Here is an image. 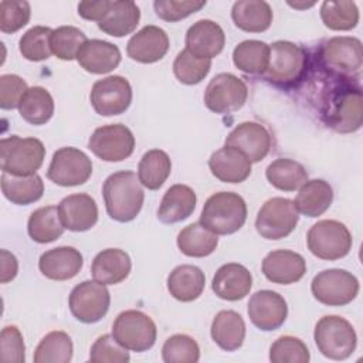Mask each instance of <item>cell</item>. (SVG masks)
<instances>
[{
	"label": "cell",
	"instance_id": "10",
	"mask_svg": "<svg viewBox=\"0 0 363 363\" xmlns=\"http://www.w3.org/2000/svg\"><path fill=\"white\" fill-rule=\"evenodd\" d=\"M311 291L315 299L323 305L343 306L357 296L359 281L346 269H325L313 277Z\"/></svg>",
	"mask_w": 363,
	"mask_h": 363
},
{
	"label": "cell",
	"instance_id": "50",
	"mask_svg": "<svg viewBox=\"0 0 363 363\" xmlns=\"http://www.w3.org/2000/svg\"><path fill=\"white\" fill-rule=\"evenodd\" d=\"M206 6V0H156L153 3L156 16L164 21H179Z\"/></svg>",
	"mask_w": 363,
	"mask_h": 363
},
{
	"label": "cell",
	"instance_id": "22",
	"mask_svg": "<svg viewBox=\"0 0 363 363\" xmlns=\"http://www.w3.org/2000/svg\"><path fill=\"white\" fill-rule=\"evenodd\" d=\"M58 213L64 228L69 231H88L98 221V206L85 193H75L64 197L58 206Z\"/></svg>",
	"mask_w": 363,
	"mask_h": 363
},
{
	"label": "cell",
	"instance_id": "29",
	"mask_svg": "<svg viewBox=\"0 0 363 363\" xmlns=\"http://www.w3.org/2000/svg\"><path fill=\"white\" fill-rule=\"evenodd\" d=\"M333 201V190L330 184L322 179L306 180L296 194L294 204L298 213L306 217L322 216Z\"/></svg>",
	"mask_w": 363,
	"mask_h": 363
},
{
	"label": "cell",
	"instance_id": "1",
	"mask_svg": "<svg viewBox=\"0 0 363 363\" xmlns=\"http://www.w3.org/2000/svg\"><path fill=\"white\" fill-rule=\"evenodd\" d=\"M108 216L119 223H128L140 213L145 193L136 173L121 170L106 177L102 187Z\"/></svg>",
	"mask_w": 363,
	"mask_h": 363
},
{
	"label": "cell",
	"instance_id": "23",
	"mask_svg": "<svg viewBox=\"0 0 363 363\" xmlns=\"http://www.w3.org/2000/svg\"><path fill=\"white\" fill-rule=\"evenodd\" d=\"M252 286L251 272L241 264L228 262L221 265L213 277L211 289L224 301H240L245 298Z\"/></svg>",
	"mask_w": 363,
	"mask_h": 363
},
{
	"label": "cell",
	"instance_id": "4",
	"mask_svg": "<svg viewBox=\"0 0 363 363\" xmlns=\"http://www.w3.org/2000/svg\"><path fill=\"white\" fill-rule=\"evenodd\" d=\"M322 68L337 79H352L359 75L363 64L362 41L356 37H332L319 50Z\"/></svg>",
	"mask_w": 363,
	"mask_h": 363
},
{
	"label": "cell",
	"instance_id": "40",
	"mask_svg": "<svg viewBox=\"0 0 363 363\" xmlns=\"http://www.w3.org/2000/svg\"><path fill=\"white\" fill-rule=\"evenodd\" d=\"M269 45L259 40H245L233 51L234 65L247 74H262L267 71Z\"/></svg>",
	"mask_w": 363,
	"mask_h": 363
},
{
	"label": "cell",
	"instance_id": "27",
	"mask_svg": "<svg viewBox=\"0 0 363 363\" xmlns=\"http://www.w3.org/2000/svg\"><path fill=\"white\" fill-rule=\"evenodd\" d=\"M130 268L132 262L128 252L121 248H106L95 255L91 272L95 281L104 285H115L128 278Z\"/></svg>",
	"mask_w": 363,
	"mask_h": 363
},
{
	"label": "cell",
	"instance_id": "33",
	"mask_svg": "<svg viewBox=\"0 0 363 363\" xmlns=\"http://www.w3.org/2000/svg\"><path fill=\"white\" fill-rule=\"evenodd\" d=\"M213 340L227 352L240 349L245 339V323L235 311H220L211 322Z\"/></svg>",
	"mask_w": 363,
	"mask_h": 363
},
{
	"label": "cell",
	"instance_id": "32",
	"mask_svg": "<svg viewBox=\"0 0 363 363\" xmlns=\"http://www.w3.org/2000/svg\"><path fill=\"white\" fill-rule=\"evenodd\" d=\"M231 18L242 31L262 33L272 23V9L262 0H240L233 4Z\"/></svg>",
	"mask_w": 363,
	"mask_h": 363
},
{
	"label": "cell",
	"instance_id": "37",
	"mask_svg": "<svg viewBox=\"0 0 363 363\" xmlns=\"http://www.w3.org/2000/svg\"><path fill=\"white\" fill-rule=\"evenodd\" d=\"M172 172V160L164 150H147L138 166V179L149 190H157L163 186Z\"/></svg>",
	"mask_w": 363,
	"mask_h": 363
},
{
	"label": "cell",
	"instance_id": "12",
	"mask_svg": "<svg viewBox=\"0 0 363 363\" xmlns=\"http://www.w3.org/2000/svg\"><path fill=\"white\" fill-rule=\"evenodd\" d=\"M68 305L75 319L82 323H95L108 313L111 295L106 285L95 279L84 281L71 291Z\"/></svg>",
	"mask_w": 363,
	"mask_h": 363
},
{
	"label": "cell",
	"instance_id": "44",
	"mask_svg": "<svg viewBox=\"0 0 363 363\" xmlns=\"http://www.w3.org/2000/svg\"><path fill=\"white\" fill-rule=\"evenodd\" d=\"M85 41V34L74 26H61L52 30L50 38L52 54L64 61L77 58V54Z\"/></svg>",
	"mask_w": 363,
	"mask_h": 363
},
{
	"label": "cell",
	"instance_id": "54",
	"mask_svg": "<svg viewBox=\"0 0 363 363\" xmlns=\"http://www.w3.org/2000/svg\"><path fill=\"white\" fill-rule=\"evenodd\" d=\"M0 255H1V278H0V282L7 284L9 281L16 278L17 271H18V262H17V258L14 257V254H11L7 250H1Z\"/></svg>",
	"mask_w": 363,
	"mask_h": 363
},
{
	"label": "cell",
	"instance_id": "14",
	"mask_svg": "<svg viewBox=\"0 0 363 363\" xmlns=\"http://www.w3.org/2000/svg\"><path fill=\"white\" fill-rule=\"evenodd\" d=\"M88 147L101 160L122 162L133 153L135 136L122 123L104 125L96 128L89 136Z\"/></svg>",
	"mask_w": 363,
	"mask_h": 363
},
{
	"label": "cell",
	"instance_id": "26",
	"mask_svg": "<svg viewBox=\"0 0 363 363\" xmlns=\"http://www.w3.org/2000/svg\"><path fill=\"white\" fill-rule=\"evenodd\" d=\"M118 45L104 40H86L77 54L78 64L91 74H106L121 62Z\"/></svg>",
	"mask_w": 363,
	"mask_h": 363
},
{
	"label": "cell",
	"instance_id": "3",
	"mask_svg": "<svg viewBox=\"0 0 363 363\" xmlns=\"http://www.w3.org/2000/svg\"><path fill=\"white\" fill-rule=\"evenodd\" d=\"M308 54L305 48L291 41H275L269 47L265 79L278 88H292L306 74Z\"/></svg>",
	"mask_w": 363,
	"mask_h": 363
},
{
	"label": "cell",
	"instance_id": "35",
	"mask_svg": "<svg viewBox=\"0 0 363 363\" xmlns=\"http://www.w3.org/2000/svg\"><path fill=\"white\" fill-rule=\"evenodd\" d=\"M217 245V234L206 228L200 221L189 224L177 235V247L187 257H207L216 251Z\"/></svg>",
	"mask_w": 363,
	"mask_h": 363
},
{
	"label": "cell",
	"instance_id": "7",
	"mask_svg": "<svg viewBox=\"0 0 363 363\" xmlns=\"http://www.w3.org/2000/svg\"><path fill=\"white\" fill-rule=\"evenodd\" d=\"M306 242L309 251L326 261H335L346 257L352 250V234L347 227L336 220H320L313 224L308 234Z\"/></svg>",
	"mask_w": 363,
	"mask_h": 363
},
{
	"label": "cell",
	"instance_id": "31",
	"mask_svg": "<svg viewBox=\"0 0 363 363\" xmlns=\"http://www.w3.org/2000/svg\"><path fill=\"white\" fill-rule=\"evenodd\" d=\"M206 285L204 272L196 265H179L167 277V289L170 295L180 302L197 299Z\"/></svg>",
	"mask_w": 363,
	"mask_h": 363
},
{
	"label": "cell",
	"instance_id": "42",
	"mask_svg": "<svg viewBox=\"0 0 363 363\" xmlns=\"http://www.w3.org/2000/svg\"><path fill=\"white\" fill-rule=\"evenodd\" d=\"M320 18L330 30L347 31L357 26L359 10L354 1H323Z\"/></svg>",
	"mask_w": 363,
	"mask_h": 363
},
{
	"label": "cell",
	"instance_id": "53",
	"mask_svg": "<svg viewBox=\"0 0 363 363\" xmlns=\"http://www.w3.org/2000/svg\"><path fill=\"white\" fill-rule=\"evenodd\" d=\"M111 0H99V1H81L78 4V14L91 21H101L106 13L109 11Z\"/></svg>",
	"mask_w": 363,
	"mask_h": 363
},
{
	"label": "cell",
	"instance_id": "46",
	"mask_svg": "<svg viewBox=\"0 0 363 363\" xmlns=\"http://www.w3.org/2000/svg\"><path fill=\"white\" fill-rule=\"evenodd\" d=\"M162 359L166 363H196L200 359V347L191 336L177 333L164 342Z\"/></svg>",
	"mask_w": 363,
	"mask_h": 363
},
{
	"label": "cell",
	"instance_id": "20",
	"mask_svg": "<svg viewBox=\"0 0 363 363\" xmlns=\"http://www.w3.org/2000/svg\"><path fill=\"white\" fill-rule=\"evenodd\" d=\"M169 50V37L157 26H145L130 37L126 52L130 60L142 64H152L162 60Z\"/></svg>",
	"mask_w": 363,
	"mask_h": 363
},
{
	"label": "cell",
	"instance_id": "52",
	"mask_svg": "<svg viewBox=\"0 0 363 363\" xmlns=\"http://www.w3.org/2000/svg\"><path fill=\"white\" fill-rule=\"evenodd\" d=\"M26 81L14 74H4L0 77V106L1 109L18 108L23 95L27 91Z\"/></svg>",
	"mask_w": 363,
	"mask_h": 363
},
{
	"label": "cell",
	"instance_id": "41",
	"mask_svg": "<svg viewBox=\"0 0 363 363\" xmlns=\"http://www.w3.org/2000/svg\"><path fill=\"white\" fill-rule=\"evenodd\" d=\"M72 340L68 333L54 330L47 333L34 352L35 363H68L72 359Z\"/></svg>",
	"mask_w": 363,
	"mask_h": 363
},
{
	"label": "cell",
	"instance_id": "15",
	"mask_svg": "<svg viewBox=\"0 0 363 363\" xmlns=\"http://www.w3.org/2000/svg\"><path fill=\"white\" fill-rule=\"evenodd\" d=\"M91 174V159L82 150L71 146L55 150L47 170V177L52 183L64 187L84 184Z\"/></svg>",
	"mask_w": 363,
	"mask_h": 363
},
{
	"label": "cell",
	"instance_id": "17",
	"mask_svg": "<svg viewBox=\"0 0 363 363\" xmlns=\"http://www.w3.org/2000/svg\"><path fill=\"white\" fill-rule=\"evenodd\" d=\"M247 312L250 320L259 330L271 332L284 325L288 316V305L282 295L275 291L262 289L251 295Z\"/></svg>",
	"mask_w": 363,
	"mask_h": 363
},
{
	"label": "cell",
	"instance_id": "55",
	"mask_svg": "<svg viewBox=\"0 0 363 363\" xmlns=\"http://www.w3.org/2000/svg\"><path fill=\"white\" fill-rule=\"evenodd\" d=\"M288 4L295 9H308V7H312L315 3H289L288 1Z\"/></svg>",
	"mask_w": 363,
	"mask_h": 363
},
{
	"label": "cell",
	"instance_id": "38",
	"mask_svg": "<svg viewBox=\"0 0 363 363\" xmlns=\"http://www.w3.org/2000/svg\"><path fill=\"white\" fill-rule=\"evenodd\" d=\"M268 182L278 190L295 191L308 180L306 169L296 160L279 157L271 162L265 170Z\"/></svg>",
	"mask_w": 363,
	"mask_h": 363
},
{
	"label": "cell",
	"instance_id": "24",
	"mask_svg": "<svg viewBox=\"0 0 363 363\" xmlns=\"http://www.w3.org/2000/svg\"><path fill=\"white\" fill-rule=\"evenodd\" d=\"M82 254L74 247H57L41 254L38 268L44 277L52 281L74 278L82 268Z\"/></svg>",
	"mask_w": 363,
	"mask_h": 363
},
{
	"label": "cell",
	"instance_id": "36",
	"mask_svg": "<svg viewBox=\"0 0 363 363\" xmlns=\"http://www.w3.org/2000/svg\"><path fill=\"white\" fill-rule=\"evenodd\" d=\"M28 235L33 241L47 244L58 240L64 233L58 207L45 206L34 210L27 223Z\"/></svg>",
	"mask_w": 363,
	"mask_h": 363
},
{
	"label": "cell",
	"instance_id": "13",
	"mask_svg": "<svg viewBox=\"0 0 363 363\" xmlns=\"http://www.w3.org/2000/svg\"><path fill=\"white\" fill-rule=\"evenodd\" d=\"M248 98L247 84L234 74H217L204 91L206 106L216 113H233L244 106Z\"/></svg>",
	"mask_w": 363,
	"mask_h": 363
},
{
	"label": "cell",
	"instance_id": "34",
	"mask_svg": "<svg viewBox=\"0 0 363 363\" xmlns=\"http://www.w3.org/2000/svg\"><path fill=\"white\" fill-rule=\"evenodd\" d=\"M1 191L9 201L18 206H28L43 197L44 183L38 174L13 176L3 173Z\"/></svg>",
	"mask_w": 363,
	"mask_h": 363
},
{
	"label": "cell",
	"instance_id": "39",
	"mask_svg": "<svg viewBox=\"0 0 363 363\" xmlns=\"http://www.w3.org/2000/svg\"><path fill=\"white\" fill-rule=\"evenodd\" d=\"M21 118L31 125L47 123L54 113V99L43 86H31L23 95L18 104Z\"/></svg>",
	"mask_w": 363,
	"mask_h": 363
},
{
	"label": "cell",
	"instance_id": "25",
	"mask_svg": "<svg viewBox=\"0 0 363 363\" xmlns=\"http://www.w3.org/2000/svg\"><path fill=\"white\" fill-rule=\"evenodd\" d=\"M208 167L213 176L224 183H241L251 174L250 159L233 146L216 150L208 159Z\"/></svg>",
	"mask_w": 363,
	"mask_h": 363
},
{
	"label": "cell",
	"instance_id": "6",
	"mask_svg": "<svg viewBox=\"0 0 363 363\" xmlns=\"http://www.w3.org/2000/svg\"><path fill=\"white\" fill-rule=\"evenodd\" d=\"M318 350L328 359L345 360L353 354L357 336L349 320L337 315H328L318 320L313 332Z\"/></svg>",
	"mask_w": 363,
	"mask_h": 363
},
{
	"label": "cell",
	"instance_id": "9",
	"mask_svg": "<svg viewBox=\"0 0 363 363\" xmlns=\"http://www.w3.org/2000/svg\"><path fill=\"white\" fill-rule=\"evenodd\" d=\"M328 126L340 133L360 129L363 122V104L360 88L342 86L335 89L323 113Z\"/></svg>",
	"mask_w": 363,
	"mask_h": 363
},
{
	"label": "cell",
	"instance_id": "5",
	"mask_svg": "<svg viewBox=\"0 0 363 363\" xmlns=\"http://www.w3.org/2000/svg\"><path fill=\"white\" fill-rule=\"evenodd\" d=\"M45 147L37 138L11 135L0 142V166L3 173L13 176H31L43 166Z\"/></svg>",
	"mask_w": 363,
	"mask_h": 363
},
{
	"label": "cell",
	"instance_id": "43",
	"mask_svg": "<svg viewBox=\"0 0 363 363\" xmlns=\"http://www.w3.org/2000/svg\"><path fill=\"white\" fill-rule=\"evenodd\" d=\"M51 33L52 30L44 26H35L27 30L18 41L21 55L28 61H44L50 58L52 54L50 44Z\"/></svg>",
	"mask_w": 363,
	"mask_h": 363
},
{
	"label": "cell",
	"instance_id": "16",
	"mask_svg": "<svg viewBox=\"0 0 363 363\" xmlns=\"http://www.w3.org/2000/svg\"><path fill=\"white\" fill-rule=\"evenodd\" d=\"M91 105L102 116L123 113L132 102V86L121 75H109L98 79L91 89Z\"/></svg>",
	"mask_w": 363,
	"mask_h": 363
},
{
	"label": "cell",
	"instance_id": "51",
	"mask_svg": "<svg viewBox=\"0 0 363 363\" xmlns=\"http://www.w3.org/2000/svg\"><path fill=\"white\" fill-rule=\"evenodd\" d=\"M0 359L6 363H24L26 346L17 326H4L0 335Z\"/></svg>",
	"mask_w": 363,
	"mask_h": 363
},
{
	"label": "cell",
	"instance_id": "48",
	"mask_svg": "<svg viewBox=\"0 0 363 363\" xmlns=\"http://www.w3.org/2000/svg\"><path fill=\"white\" fill-rule=\"evenodd\" d=\"M31 16V7L24 0H3L0 3V30L4 34H13L23 28Z\"/></svg>",
	"mask_w": 363,
	"mask_h": 363
},
{
	"label": "cell",
	"instance_id": "8",
	"mask_svg": "<svg viewBox=\"0 0 363 363\" xmlns=\"http://www.w3.org/2000/svg\"><path fill=\"white\" fill-rule=\"evenodd\" d=\"M112 336L125 349L140 353L153 347L157 329L149 315L142 311L129 309L116 316L112 325Z\"/></svg>",
	"mask_w": 363,
	"mask_h": 363
},
{
	"label": "cell",
	"instance_id": "19",
	"mask_svg": "<svg viewBox=\"0 0 363 363\" xmlns=\"http://www.w3.org/2000/svg\"><path fill=\"white\" fill-rule=\"evenodd\" d=\"M306 272L305 258L291 250H275L262 259V274L274 284H295Z\"/></svg>",
	"mask_w": 363,
	"mask_h": 363
},
{
	"label": "cell",
	"instance_id": "28",
	"mask_svg": "<svg viewBox=\"0 0 363 363\" xmlns=\"http://www.w3.org/2000/svg\"><path fill=\"white\" fill-rule=\"evenodd\" d=\"M196 193L186 184H173L164 193L159 210L157 218L164 224H174L190 217L196 208Z\"/></svg>",
	"mask_w": 363,
	"mask_h": 363
},
{
	"label": "cell",
	"instance_id": "18",
	"mask_svg": "<svg viewBox=\"0 0 363 363\" xmlns=\"http://www.w3.org/2000/svg\"><path fill=\"white\" fill-rule=\"evenodd\" d=\"M225 146L241 150L251 163L261 162L271 149V135L267 128L257 122L237 125L225 138Z\"/></svg>",
	"mask_w": 363,
	"mask_h": 363
},
{
	"label": "cell",
	"instance_id": "30",
	"mask_svg": "<svg viewBox=\"0 0 363 363\" xmlns=\"http://www.w3.org/2000/svg\"><path fill=\"white\" fill-rule=\"evenodd\" d=\"M139 20L140 10L135 1L113 0L106 16L98 23V27L108 35L125 37L138 27Z\"/></svg>",
	"mask_w": 363,
	"mask_h": 363
},
{
	"label": "cell",
	"instance_id": "45",
	"mask_svg": "<svg viewBox=\"0 0 363 363\" xmlns=\"http://www.w3.org/2000/svg\"><path fill=\"white\" fill-rule=\"evenodd\" d=\"M211 68V60L199 58L190 54L187 50H183L177 54L173 62V72L176 78L184 85L200 84Z\"/></svg>",
	"mask_w": 363,
	"mask_h": 363
},
{
	"label": "cell",
	"instance_id": "2",
	"mask_svg": "<svg viewBox=\"0 0 363 363\" xmlns=\"http://www.w3.org/2000/svg\"><path fill=\"white\" fill-rule=\"evenodd\" d=\"M247 220V204L234 191H218L211 194L201 210L200 223L217 235L237 233Z\"/></svg>",
	"mask_w": 363,
	"mask_h": 363
},
{
	"label": "cell",
	"instance_id": "47",
	"mask_svg": "<svg viewBox=\"0 0 363 363\" xmlns=\"http://www.w3.org/2000/svg\"><path fill=\"white\" fill-rule=\"evenodd\" d=\"M309 359V349L295 336H281L269 349V360L272 363H308Z\"/></svg>",
	"mask_w": 363,
	"mask_h": 363
},
{
	"label": "cell",
	"instance_id": "11",
	"mask_svg": "<svg viewBox=\"0 0 363 363\" xmlns=\"http://www.w3.org/2000/svg\"><path fill=\"white\" fill-rule=\"evenodd\" d=\"M298 220L299 213L294 200L272 197L259 208L255 218V228L265 240H281L295 230Z\"/></svg>",
	"mask_w": 363,
	"mask_h": 363
},
{
	"label": "cell",
	"instance_id": "49",
	"mask_svg": "<svg viewBox=\"0 0 363 363\" xmlns=\"http://www.w3.org/2000/svg\"><path fill=\"white\" fill-rule=\"evenodd\" d=\"M89 360L92 363H128L130 356L112 335H102L91 346Z\"/></svg>",
	"mask_w": 363,
	"mask_h": 363
},
{
	"label": "cell",
	"instance_id": "21",
	"mask_svg": "<svg viewBox=\"0 0 363 363\" xmlns=\"http://www.w3.org/2000/svg\"><path fill=\"white\" fill-rule=\"evenodd\" d=\"M225 44L223 28L213 20H199L186 33V50L204 60L218 55Z\"/></svg>",
	"mask_w": 363,
	"mask_h": 363
}]
</instances>
